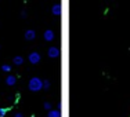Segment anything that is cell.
I'll list each match as a JSON object with an SVG mask.
<instances>
[{
	"mask_svg": "<svg viewBox=\"0 0 130 117\" xmlns=\"http://www.w3.org/2000/svg\"><path fill=\"white\" fill-rule=\"evenodd\" d=\"M42 87H43V83L40 79H38V77L30 79V81H29V90L30 91H39V90H42Z\"/></svg>",
	"mask_w": 130,
	"mask_h": 117,
	"instance_id": "obj_1",
	"label": "cell"
},
{
	"mask_svg": "<svg viewBox=\"0 0 130 117\" xmlns=\"http://www.w3.org/2000/svg\"><path fill=\"white\" fill-rule=\"evenodd\" d=\"M29 62L36 65V63L40 62V54L39 52H30L29 54Z\"/></svg>",
	"mask_w": 130,
	"mask_h": 117,
	"instance_id": "obj_2",
	"label": "cell"
},
{
	"mask_svg": "<svg viewBox=\"0 0 130 117\" xmlns=\"http://www.w3.org/2000/svg\"><path fill=\"white\" fill-rule=\"evenodd\" d=\"M44 39L47 40V41H51V40H54V30H46L44 32Z\"/></svg>",
	"mask_w": 130,
	"mask_h": 117,
	"instance_id": "obj_3",
	"label": "cell"
},
{
	"mask_svg": "<svg viewBox=\"0 0 130 117\" xmlns=\"http://www.w3.org/2000/svg\"><path fill=\"white\" fill-rule=\"evenodd\" d=\"M58 55H60V51H58V48H55V47L48 48V57L55 58V57H58Z\"/></svg>",
	"mask_w": 130,
	"mask_h": 117,
	"instance_id": "obj_4",
	"label": "cell"
},
{
	"mask_svg": "<svg viewBox=\"0 0 130 117\" xmlns=\"http://www.w3.org/2000/svg\"><path fill=\"white\" fill-rule=\"evenodd\" d=\"M35 37H36V32H35V30H26V32H25V39L26 40H29V41H30V40H33Z\"/></svg>",
	"mask_w": 130,
	"mask_h": 117,
	"instance_id": "obj_5",
	"label": "cell"
},
{
	"mask_svg": "<svg viewBox=\"0 0 130 117\" xmlns=\"http://www.w3.org/2000/svg\"><path fill=\"white\" fill-rule=\"evenodd\" d=\"M51 11H53V14H54V15H60V14H61V7H60V4H55L54 7L51 8Z\"/></svg>",
	"mask_w": 130,
	"mask_h": 117,
	"instance_id": "obj_6",
	"label": "cell"
},
{
	"mask_svg": "<svg viewBox=\"0 0 130 117\" xmlns=\"http://www.w3.org/2000/svg\"><path fill=\"white\" fill-rule=\"evenodd\" d=\"M15 81H17V80H15V77H14V76H8V77L7 79H6V83H7V84L8 85H14L15 84Z\"/></svg>",
	"mask_w": 130,
	"mask_h": 117,
	"instance_id": "obj_7",
	"label": "cell"
},
{
	"mask_svg": "<svg viewBox=\"0 0 130 117\" xmlns=\"http://www.w3.org/2000/svg\"><path fill=\"white\" fill-rule=\"evenodd\" d=\"M13 62L15 63V65H22V63H24V58L22 57H15L13 59Z\"/></svg>",
	"mask_w": 130,
	"mask_h": 117,
	"instance_id": "obj_8",
	"label": "cell"
},
{
	"mask_svg": "<svg viewBox=\"0 0 130 117\" xmlns=\"http://www.w3.org/2000/svg\"><path fill=\"white\" fill-rule=\"evenodd\" d=\"M48 117H60V112L58 110H50L48 112Z\"/></svg>",
	"mask_w": 130,
	"mask_h": 117,
	"instance_id": "obj_9",
	"label": "cell"
},
{
	"mask_svg": "<svg viewBox=\"0 0 130 117\" xmlns=\"http://www.w3.org/2000/svg\"><path fill=\"white\" fill-rule=\"evenodd\" d=\"M43 87H44V90H48V88H50V81H48V80H44V81H43Z\"/></svg>",
	"mask_w": 130,
	"mask_h": 117,
	"instance_id": "obj_10",
	"label": "cell"
},
{
	"mask_svg": "<svg viewBox=\"0 0 130 117\" xmlns=\"http://www.w3.org/2000/svg\"><path fill=\"white\" fill-rule=\"evenodd\" d=\"M2 70H4V72H10V70H11V66H10V65H3V66H2Z\"/></svg>",
	"mask_w": 130,
	"mask_h": 117,
	"instance_id": "obj_11",
	"label": "cell"
},
{
	"mask_svg": "<svg viewBox=\"0 0 130 117\" xmlns=\"http://www.w3.org/2000/svg\"><path fill=\"white\" fill-rule=\"evenodd\" d=\"M6 113H7V109H4V107H0V117H4Z\"/></svg>",
	"mask_w": 130,
	"mask_h": 117,
	"instance_id": "obj_12",
	"label": "cell"
},
{
	"mask_svg": "<svg viewBox=\"0 0 130 117\" xmlns=\"http://www.w3.org/2000/svg\"><path fill=\"white\" fill-rule=\"evenodd\" d=\"M44 109H47V110H50V109H51V105H50V103H48V102H46V103H44Z\"/></svg>",
	"mask_w": 130,
	"mask_h": 117,
	"instance_id": "obj_13",
	"label": "cell"
},
{
	"mask_svg": "<svg viewBox=\"0 0 130 117\" xmlns=\"http://www.w3.org/2000/svg\"><path fill=\"white\" fill-rule=\"evenodd\" d=\"M15 117H24V116L21 114V113H17V114H15Z\"/></svg>",
	"mask_w": 130,
	"mask_h": 117,
	"instance_id": "obj_14",
	"label": "cell"
}]
</instances>
